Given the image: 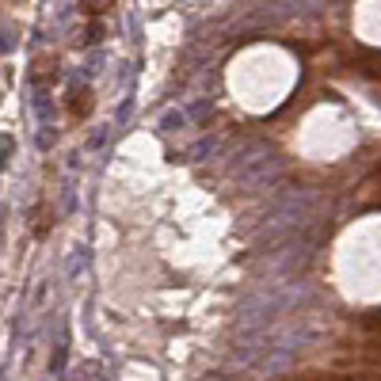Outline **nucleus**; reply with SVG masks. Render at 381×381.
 <instances>
[{
  "label": "nucleus",
  "instance_id": "f257e3e1",
  "mask_svg": "<svg viewBox=\"0 0 381 381\" xmlns=\"http://www.w3.org/2000/svg\"><path fill=\"white\" fill-rule=\"evenodd\" d=\"M332 381H381V370H363V366H351V370H339Z\"/></svg>",
  "mask_w": 381,
  "mask_h": 381
},
{
  "label": "nucleus",
  "instance_id": "f03ea898",
  "mask_svg": "<svg viewBox=\"0 0 381 381\" xmlns=\"http://www.w3.org/2000/svg\"><path fill=\"white\" fill-rule=\"evenodd\" d=\"M363 324H366V328H381V309H374V313H366V316H363Z\"/></svg>",
  "mask_w": 381,
  "mask_h": 381
}]
</instances>
